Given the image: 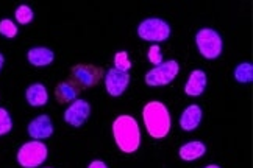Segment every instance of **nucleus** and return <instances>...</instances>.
<instances>
[{
    "label": "nucleus",
    "instance_id": "1",
    "mask_svg": "<svg viewBox=\"0 0 253 168\" xmlns=\"http://www.w3.org/2000/svg\"><path fill=\"white\" fill-rule=\"evenodd\" d=\"M113 135L118 148L125 153L131 154L141 145V131L139 125L131 115H119L113 122Z\"/></svg>",
    "mask_w": 253,
    "mask_h": 168
},
{
    "label": "nucleus",
    "instance_id": "2",
    "mask_svg": "<svg viewBox=\"0 0 253 168\" xmlns=\"http://www.w3.org/2000/svg\"><path fill=\"white\" fill-rule=\"evenodd\" d=\"M142 120L145 130L153 139H164L172 126L170 112L161 101H149L144 106Z\"/></svg>",
    "mask_w": 253,
    "mask_h": 168
},
{
    "label": "nucleus",
    "instance_id": "3",
    "mask_svg": "<svg viewBox=\"0 0 253 168\" xmlns=\"http://www.w3.org/2000/svg\"><path fill=\"white\" fill-rule=\"evenodd\" d=\"M48 150L41 140H32L24 143L17 150V162L22 168H38L47 159Z\"/></svg>",
    "mask_w": 253,
    "mask_h": 168
},
{
    "label": "nucleus",
    "instance_id": "4",
    "mask_svg": "<svg viewBox=\"0 0 253 168\" xmlns=\"http://www.w3.org/2000/svg\"><path fill=\"white\" fill-rule=\"evenodd\" d=\"M196 44L199 52L203 58L207 59H216L222 53V37L220 34L212 28H202L196 34Z\"/></svg>",
    "mask_w": 253,
    "mask_h": 168
},
{
    "label": "nucleus",
    "instance_id": "5",
    "mask_svg": "<svg viewBox=\"0 0 253 168\" xmlns=\"http://www.w3.org/2000/svg\"><path fill=\"white\" fill-rule=\"evenodd\" d=\"M138 36L149 42H163L170 36V25L158 17L145 19L138 27Z\"/></svg>",
    "mask_w": 253,
    "mask_h": 168
},
{
    "label": "nucleus",
    "instance_id": "6",
    "mask_svg": "<svg viewBox=\"0 0 253 168\" xmlns=\"http://www.w3.org/2000/svg\"><path fill=\"white\" fill-rule=\"evenodd\" d=\"M103 76V70L100 67L92 64H77L71 70V83L79 89H86L99 84Z\"/></svg>",
    "mask_w": 253,
    "mask_h": 168
},
{
    "label": "nucleus",
    "instance_id": "7",
    "mask_svg": "<svg viewBox=\"0 0 253 168\" xmlns=\"http://www.w3.org/2000/svg\"><path fill=\"white\" fill-rule=\"evenodd\" d=\"M180 66L177 61H163L160 66L153 67L152 70L145 73V84H149L152 87H158V86H168L170 84L175 76L178 75Z\"/></svg>",
    "mask_w": 253,
    "mask_h": 168
},
{
    "label": "nucleus",
    "instance_id": "8",
    "mask_svg": "<svg viewBox=\"0 0 253 168\" xmlns=\"http://www.w3.org/2000/svg\"><path fill=\"white\" fill-rule=\"evenodd\" d=\"M130 84V73L121 72L118 68H110L105 75V87L111 97H121Z\"/></svg>",
    "mask_w": 253,
    "mask_h": 168
},
{
    "label": "nucleus",
    "instance_id": "9",
    "mask_svg": "<svg viewBox=\"0 0 253 168\" xmlns=\"http://www.w3.org/2000/svg\"><path fill=\"white\" fill-rule=\"evenodd\" d=\"M91 114V106L86 100H75L64 111V122L74 128H79L86 123L87 117Z\"/></svg>",
    "mask_w": 253,
    "mask_h": 168
},
{
    "label": "nucleus",
    "instance_id": "10",
    "mask_svg": "<svg viewBox=\"0 0 253 168\" xmlns=\"http://www.w3.org/2000/svg\"><path fill=\"white\" fill-rule=\"evenodd\" d=\"M27 131L33 140H44L53 134V123L48 115H40L28 123Z\"/></svg>",
    "mask_w": 253,
    "mask_h": 168
},
{
    "label": "nucleus",
    "instance_id": "11",
    "mask_svg": "<svg viewBox=\"0 0 253 168\" xmlns=\"http://www.w3.org/2000/svg\"><path fill=\"white\" fill-rule=\"evenodd\" d=\"M207 73L203 70H194L191 72L189 78H188V83L184 86V92L189 97H199L205 92L207 89Z\"/></svg>",
    "mask_w": 253,
    "mask_h": 168
},
{
    "label": "nucleus",
    "instance_id": "12",
    "mask_svg": "<svg viewBox=\"0 0 253 168\" xmlns=\"http://www.w3.org/2000/svg\"><path fill=\"white\" fill-rule=\"evenodd\" d=\"M200 122H202V109L197 104H189L180 117V126L183 128V131L197 130Z\"/></svg>",
    "mask_w": 253,
    "mask_h": 168
},
{
    "label": "nucleus",
    "instance_id": "13",
    "mask_svg": "<svg viewBox=\"0 0 253 168\" xmlns=\"http://www.w3.org/2000/svg\"><path fill=\"white\" fill-rule=\"evenodd\" d=\"M27 59L28 63L35 67H45L48 64L53 63L55 55L50 48H45V47H33L28 50L27 53Z\"/></svg>",
    "mask_w": 253,
    "mask_h": 168
},
{
    "label": "nucleus",
    "instance_id": "14",
    "mask_svg": "<svg viewBox=\"0 0 253 168\" xmlns=\"http://www.w3.org/2000/svg\"><path fill=\"white\" fill-rule=\"evenodd\" d=\"M25 98H27V103L30 106L41 107V106H45V103L48 101V92H47V89H45L44 84L35 83V84L27 87Z\"/></svg>",
    "mask_w": 253,
    "mask_h": 168
},
{
    "label": "nucleus",
    "instance_id": "15",
    "mask_svg": "<svg viewBox=\"0 0 253 168\" xmlns=\"http://www.w3.org/2000/svg\"><path fill=\"white\" fill-rule=\"evenodd\" d=\"M207 153V146L205 143H202V142H197V140H194V142H188V143H184L181 148H180V157L183 161H186V162H191V161H196V159H200V157Z\"/></svg>",
    "mask_w": 253,
    "mask_h": 168
},
{
    "label": "nucleus",
    "instance_id": "16",
    "mask_svg": "<svg viewBox=\"0 0 253 168\" xmlns=\"http://www.w3.org/2000/svg\"><path fill=\"white\" fill-rule=\"evenodd\" d=\"M55 97H56V100L63 104L71 103V101H75L77 97H79V89H77L71 81H64L56 86Z\"/></svg>",
    "mask_w": 253,
    "mask_h": 168
},
{
    "label": "nucleus",
    "instance_id": "17",
    "mask_svg": "<svg viewBox=\"0 0 253 168\" xmlns=\"http://www.w3.org/2000/svg\"><path fill=\"white\" fill-rule=\"evenodd\" d=\"M235 78L236 81L246 84V83H252L253 80V67L250 63H241L236 66L235 68Z\"/></svg>",
    "mask_w": 253,
    "mask_h": 168
},
{
    "label": "nucleus",
    "instance_id": "18",
    "mask_svg": "<svg viewBox=\"0 0 253 168\" xmlns=\"http://www.w3.org/2000/svg\"><path fill=\"white\" fill-rule=\"evenodd\" d=\"M14 17H16V21L21 25H27V24H30L33 21L35 13H33V9L28 5H21V6H17L16 13H14Z\"/></svg>",
    "mask_w": 253,
    "mask_h": 168
},
{
    "label": "nucleus",
    "instance_id": "19",
    "mask_svg": "<svg viewBox=\"0 0 253 168\" xmlns=\"http://www.w3.org/2000/svg\"><path fill=\"white\" fill-rule=\"evenodd\" d=\"M114 68H118L121 72H128L131 68V61L128 59L126 52H118L114 55Z\"/></svg>",
    "mask_w": 253,
    "mask_h": 168
},
{
    "label": "nucleus",
    "instance_id": "20",
    "mask_svg": "<svg viewBox=\"0 0 253 168\" xmlns=\"http://www.w3.org/2000/svg\"><path fill=\"white\" fill-rule=\"evenodd\" d=\"M0 34L8 37V39H13L17 36V25L9 21V19H2L0 21Z\"/></svg>",
    "mask_w": 253,
    "mask_h": 168
},
{
    "label": "nucleus",
    "instance_id": "21",
    "mask_svg": "<svg viewBox=\"0 0 253 168\" xmlns=\"http://www.w3.org/2000/svg\"><path fill=\"white\" fill-rule=\"evenodd\" d=\"M13 130V120L11 115L6 109L0 107V135H5Z\"/></svg>",
    "mask_w": 253,
    "mask_h": 168
},
{
    "label": "nucleus",
    "instance_id": "22",
    "mask_svg": "<svg viewBox=\"0 0 253 168\" xmlns=\"http://www.w3.org/2000/svg\"><path fill=\"white\" fill-rule=\"evenodd\" d=\"M149 61L157 67L163 63V52L158 44H153L149 47Z\"/></svg>",
    "mask_w": 253,
    "mask_h": 168
},
{
    "label": "nucleus",
    "instance_id": "23",
    "mask_svg": "<svg viewBox=\"0 0 253 168\" xmlns=\"http://www.w3.org/2000/svg\"><path fill=\"white\" fill-rule=\"evenodd\" d=\"M87 168H108V167H106V164L102 162V161H94V162L89 164V167H87Z\"/></svg>",
    "mask_w": 253,
    "mask_h": 168
},
{
    "label": "nucleus",
    "instance_id": "24",
    "mask_svg": "<svg viewBox=\"0 0 253 168\" xmlns=\"http://www.w3.org/2000/svg\"><path fill=\"white\" fill-rule=\"evenodd\" d=\"M3 64H5V56H3L2 53H0V70H2Z\"/></svg>",
    "mask_w": 253,
    "mask_h": 168
},
{
    "label": "nucleus",
    "instance_id": "25",
    "mask_svg": "<svg viewBox=\"0 0 253 168\" xmlns=\"http://www.w3.org/2000/svg\"><path fill=\"white\" fill-rule=\"evenodd\" d=\"M205 168H220V167H219V165H214V164H212V165H208V167H205Z\"/></svg>",
    "mask_w": 253,
    "mask_h": 168
}]
</instances>
